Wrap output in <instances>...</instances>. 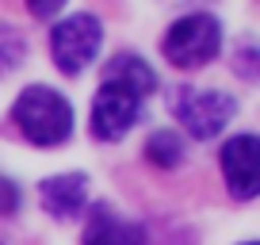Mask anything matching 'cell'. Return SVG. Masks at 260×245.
I'll return each mask as SVG.
<instances>
[{"label": "cell", "mask_w": 260, "mask_h": 245, "mask_svg": "<svg viewBox=\"0 0 260 245\" xmlns=\"http://www.w3.org/2000/svg\"><path fill=\"white\" fill-rule=\"evenodd\" d=\"M12 115H16V127L23 131V138L35 142V146H61L73 131L69 100L61 92L46 88V84H31V88L19 92Z\"/></svg>", "instance_id": "1"}, {"label": "cell", "mask_w": 260, "mask_h": 245, "mask_svg": "<svg viewBox=\"0 0 260 245\" xmlns=\"http://www.w3.org/2000/svg\"><path fill=\"white\" fill-rule=\"evenodd\" d=\"M222 46V27L214 16L207 12H195V16H184L169 27L165 35V57H169L176 69H199L207 66Z\"/></svg>", "instance_id": "2"}, {"label": "cell", "mask_w": 260, "mask_h": 245, "mask_svg": "<svg viewBox=\"0 0 260 245\" xmlns=\"http://www.w3.org/2000/svg\"><path fill=\"white\" fill-rule=\"evenodd\" d=\"M100 39H104V27H100L96 16L77 12V16L61 19V23L54 27V35H50L54 66L61 69V73H69V77L84 73V66H88L92 57H96V50H100Z\"/></svg>", "instance_id": "3"}, {"label": "cell", "mask_w": 260, "mask_h": 245, "mask_svg": "<svg viewBox=\"0 0 260 245\" xmlns=\"http://www.w3.org/2000/svg\"><path fill=\"white\" fill-rule=\"evenodd\" d=\"M172 111H176V119L184 122L195 138H214L234 119L237 104L226 92H214V88H180Z\"/></svg>", "instance_id": "4"}, {"label": "cell", "mask_w": 260, "mask_h": 245, "mask_svg": "<svg viewBox=\"0 0 260 245\" xmlns=\"http://www.w3.org/2000/svg\"><path fill=\"white\" fill-rule=\"evenodd\" d=\"M138 111H142V100L134 96V92H126L122 84L104 81L100 92H96V100H92V131H96V138L115 142L134 127Z\"/></svg>", "instance_id": "5"}, {"label": "cell", "mask_w": 260, "mask_h": 245, "mask_svg": "<svg viewBox=\"0 0 260 245\" xmlns=\"http://www.w3.org/2000/svg\"><path fill=\"white\" fill-rule=\"evenodd\" d=\"M256 161H260L256 134H237L222 146V172H226V184L237 199L256 196Z\"/></svg>", "instance_id": "6"}, {"label": "cell", "mask_w": 260, "mask_h": 245, "mask_svg": "<svg viewBox=\"0 0 260 245\" xmlns=\"http://www.w3.org/2000/svg\"><path fill=\"white\" fill-rule=\"evenodd\" d=\"M81 245H146V230L138 222L115 215L111 207H96L92 219L84 222Z\"/></svg>", "instance_id": "7"}, {"label": "cell", "mask_w": 260, "mask_h": 245, "mask_svg": "<svg viewBox=\"0 0 260 245\" xmlns=\"http://www.w3.org/2000/svg\"><path fill=\"white\" fill-rule=\"evenodd\" d=\"M88 199V180L81 172H65V176H50L42 184V207L54 219H77V211Z\"/></svg>", "instance_id": "8"}, {"label": "cell", "mask_w": 260, "mask_h": 245, "mask_svg": "<svg viewBox=\"0 0 260 245\" xmlns=\"http://www.w3.org/2000/svg\"><path fill=\"white\" fill-rule=\"evenodd\" d=\"M104 81H111V84H122L126 92H134V96H149V92L157 88V77H153V69L142 62V57H134V54H119V57H111V66H107V77Z\"/></svg>", "instance_id": "9"}, {"label": "cell", "mask_w": 260, "mask_h": 245, "mask_svg": "<svg viewBox=\"0 0 260 245\" xmlns=\"http://www.w3.org/2000/svg\"><path fill=\"white\" fill-rule=\"evenodd\" d=\"M146 157L153 165H161V169H172V165L184 161V146H180V138L172 131H157L146 146Z\"/></svg>", "instance_id": "10"}, {"label": "cell", "mask_w": 260, "mask_h": 245, "mask_svg": "<svg viewBox=\"0 0 260 245\" xmlns=\"http://www.w3.org/2000/svg\"><path fill=\"white\" fill-rule=\"evenodd\" d=\"M19 207V188L8 176H0V215H12Z\"/></svg>", "instance_id": "11"}, {"label": "cell", "mask_w": 260, "mask_h": 245, "mask_svg": "<svg viewBox=\"0 0 260 245\" xmlns=\"http://www.w3.org/2000/svg\"><path fill=\"white\" fill-rule=\"evenodd\" d=\"M27 8H31L35 16H39V19H46V16H57V12H61L65 4H61V0H50V4H42V0H31Z\"/></svg>", "instance_id": "12"}]
</instances>
